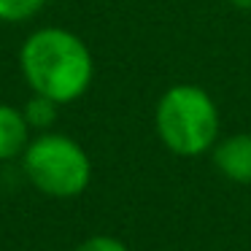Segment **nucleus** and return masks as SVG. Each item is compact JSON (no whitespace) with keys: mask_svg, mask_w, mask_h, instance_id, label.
I'll return each instance as SVG.
<instances>
[{"mask_svg":"<svg viewBox=\"0 0 251 251\" xmlns=\"http://www.w3.org/2000/svg\"><path fill=\"white\" fill-rule=\"evenodd\" d=\"M46 0H0V22H27L44 8Z\"/></svg>","mask_w":251,"mask_h":251,"instance_id":"0eeeda50","label":"nucleus"},{"mask_svg":"<svg viewBox=\"0 0 251 251\" xmlns=\"http://www.w3.org/2000/svg\"><path fill=\"white\" fill-rule=\"evenodd\" d=\"M30 143V125L25 111L0 103V159H14L25 154Z\"/></svg>","mask_w":251,"mask_h":251,"instance_id":"39448f33","label":"nucleus"},{"mask_svg":"<svg viewBox=\"0 0 251 251\" xmlns=\"http://www.w3.org/2000/svg\"><path fill=\"white\" fill-rule=\"evenodd\" d=\"M213 165L219 173L238 184H251V135L238 132L216 143L213 149Z\"/></svg>","mask_w":251,"mask_h":251,"instance_id":"20e7f679","label":"nucleus"},{"mask_svg":"<svg viewBox=\"0 0 251 251\" xmlns=\"http://www.w3.org/2000/svg\"><path fill=\"white\" fill-rule=\"evenodd\" d=\"M19 65L35 95L60 105L87 95L95 76L92 51L76 33L62 27H44L30 35L19 51Z\"/></svg>","mask_w":251,"mask_h":251,"instance_id":"f257e3e1","label":"nucleus"},{"mask_svg":"<svg viewBox=\"0 0 251 251\" xmlns=\"http://www.w3.org/2000/svg\"><path fill=\"white\" fill-rule=\"evenodd\" d=\"M22 165L30 184L49 197H78L89 186L92 162L73 138L44 132L27 143Z\"/></svg>","mask_w":251,"mask_h":251,"instance_id":"7ed1b4c3","label":"nucleus"},{"mask_svg":"<svg viewBox=\"0 0 251 251\" xmlns=\"http://www.w3.org/2000/svg\"><path fill=\"white\" fill-rule=\"evenodd\" d=\"M57 105L51 98H44V95H35V98L27 100V105H25V119H27L30 127H35V130H46V127L54 125L57 119Z\"/></svg>","mask_w":251,"mask_h":251,"instance_id":"423d86ee","label":"nucleus"},{"mask_svg":"<svg viewBox=\"0 0 251 251\" xmlns=\"http://www.w3.org/2000/svg\"><path fill=\"white\" fill-rule=\"evenodd\" d=\"M154 127L173 154L200 157L219 138V108L202 87L176 84L159 98Z\"/></svg>","mask_w":251,"mask_h":251,"instance_id":"f03ea898","label":"nucleus"},{"mask_svg":"<svg viewBox=\"0 0 251 251\" xmlns=\"http://www.w3.org/2000/svg\"><path fill=\"white\" fill-rule=\"evenodd\" d=\"M76 251H127V246L122 240L111 238V235H95V238H87Z\"/></svg>","mask_w":251,"mask_h":251,"instance_id":"6e6552de","label":"nucleus"},{"mask_svg":"<svg viewBox=\"0 0 251 251\" xmlns=\"http://www.w3.org/2000/svg\"><path fill=\"white\" fill-rule=\"evenodd\" d=\"M235 8H240V11H251V0H229Z\"/></svg>","mask_w":251,"mask_h":251,"instance_id":"1a4fd4ad","label":"nucleus"}]
</instances>
